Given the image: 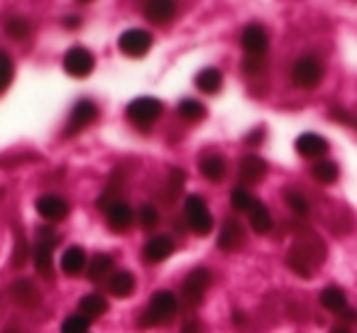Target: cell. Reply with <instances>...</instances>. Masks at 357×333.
Instances as JSON below:
<instances>
[{"instance_id":"6da1fadb","label":"cell","mask_w":357,"mask_h":333,"mask_svg":"<svg viewBox=\"0 0 357 333\" xmlns=\"http://www.w3.org/2000/svg\"><path fill=\"white\" fill-rule=\"evenodd\" d=\"M326 255H328V250H326V243L321 240V235H316L311 228H306L303 233L296 235L294 245L289 248L287 265L294 274H298V277H303V279H311L316 267L326 260Z\"/></svg>"},{"instance_id":"7a4b0ae2","label":"cell","mask_w":357,"mask_h":333,"mask_svg":"<svg viewBox=\"0 0 357 333\" xmlns=\"http://www.w3.org/2000/svg\"><path fill=\"white\" fill-rule=\"evenodd\" d=\"M178 311V299L174 297L172 292L162 289V292H154L152 299H149L147 309L139 316V326L142 328H154V326H164L169 323Z\"/></svg>"},{"instance_id":"3957f363","label":"cell","mask_w":357,"mask_h":333,"mask_svg":"<svg viewBox=\"0 0 357 333\" xmlns=\"http://www.w3.org/2000/svg\"><path fill=\"white\" fill-rule=\"evenodd\" d=\"M162 101L152 98V96H139L128 105V120L139 130H149L159 118H162Z\"/></svg>"},{"instance_id":"277c9868","label":"cell","mask_w":357,"mask_h":333,"mask_svg":"<svg viewBox=\"0 0 357 333\" xmlns=\"http://www.w3.org/2000/svg\"><path fill=\"white\" fill-rule=\"evenodd\" d=\"M184 214H186V223H189V228L194 230L196 235L204 238V235H208L211 230H213V216H211L208 204H206L204 196H199V194L186 196Z\"/></svg>"},{"instance_id":"5b68a950","label":"cell","mask_w":357,"mask_h":333,"mask_svg":"<svg viewBox=\"0 0 357 333\" xmlns=\"http://www.w3.org/2000/svg\"><path fill=\"white\" fill-rule=\"evenodd\" d=\"M211 279H213V274H211L208 267H194L186 274L184 284H181V299H184L186 306L196 309L204 302L206 292H208V287H211Z\"/></svg>"},{"instance_id":"8992f818","label":"cell","mask_w":357,"mask_h":333,"mask_svg":"<svg viewBox=\"0 0 357 333\" xmlns=\"http://www.w3.org/2000/svg\"><path fill=\"white\" fill-rule=\"evenodd\" d=\"M323 79V64L316 57H301L291 66V81L298 89H316Z\"/></svg>"},{"instance_id":"52a82bcc","label":"cell","mask_w":357,"mask_h":333,"mask_svg":"<svg viewBox=\"0 0 357 333\" xmlns=\"http://www.w3.org/2000/svg\"><path fill=\"white\" fill-rule=\"evenodd\" d=\"M96 118H98V105L89 98L79 101V103L71 108V115H69V123H66V128H64V135L66 138L79 135L81 130H86L89 125H93Z\"/></svg>"},{"instance_id":"ba28073f","label":"cell","mask_w":357,"mask_h":333,"mask_svg":"<svg viewBox=\"0 0 357 333\" xmlns=\"http://www.w3.org/2000/svg\"><path fill=\"white\" fill-rule=\"evenodd\" d=\"M118 47L123 54L128 57H144L152 47V35L147 30H139V27H132V30H125L118 40Z\"/></svg>"},{"instance_id":"9c48e42d","label":"cell","mask_w":357,"mask_h":333,"mask_svg":"<svg viewBox=\"0 0 357 333\" xmlns=\"http://www.w3.org/2000/svg\"><path fill=\"white\" fill-rule=\"evenodd\" d=\"M96 59L86 47H71L64 57V71L69 76H76V79H84L93 71Z\"/></svg>"},{"instance_id":"30bf717a","label":"cell","mask_w":357,"mask_h":333,"mask_svg":"<svg viewBox=\"0 0 357 333\" xmlns=\"http://www.w3.org/2000/svg\"><path fill=\"white\" fill-rule=\"evenodd\" d=\"M245 240H248V235H245L243 223L235 219H225L218 233V248L223 253H238V250H243Z\"/></svg>"},{"instance_id":"8fae6325","label":"cell","mask_w":357,"mask_h":333,"mask_svg":"<svg viewBox=\"0 0 357 333\" xmlns=\"http://www.w3.org/2000/svg\"><path fill=\"white\" fill-rule=\"evenodd\" d=\"M10 297L22 309H37L42 304V292L37 289V284L32 279H17V282H13Z\"/></svg>"},{"instance_id":"7c38bea8","label":"cell","mask_w":357,"mask_h":333,"mask_svg":"<svg viewBox=\"0 0 357 333\" xmlns=\"http://www.w3.org/2000/svg\"><path fill=\"white\" fill-rule=\"evenodd\" d=\"M240 182L243 186H252V184H259L267 175V162H264L259 154H245L240 159Z\"/></svg>"},{"instance_id":"4fadbf2b","label":"cell","mask_w":357,"mask_h":333,"mask_svg":"<svg viewBox=\"0 0 357 333\" xmlns=\"http://www.w3.org/2000/svg\"><path fill=\"white\" fill-rule=\"evenodd\" d=\"M243 47H245V52H248V57H264V52H267V47H269L267 30H264L262 25H257V22L248 25L243 30Z\"/></svg>"},{"instance_id":"5bb4252c","label":"cell","mask_w":357,"mask_h":333,"mask_svg":"<svg viewBox=\"0 0 357 333\" xmlns=\"http://www.w3.org/2000/svg\"><path fill=\"white\" fill-rule=\"evenodd\" d=\"M105 219H108L110 228L118 230V233H123V230H128L130 225H132L135 211H132V206H130L128 201L118 199V201H113L108 209H105Z\"/></svg>"},{"instance_id":"9a60e30c","label":"cell","mask_w":357,"mask_h":333,"mask_svg":"<svg viewBox=\"0 0 357 333\" xmlns=\"http://www.w3.org/2000/svg\"><path fill=\"white\" fill-rule=\"evenodd\" d=\"M37 214L42 216V219H47V221H64L66 216H69V204H66L61 196H56V194H45V196H40L37 199Z\"/></svg>"},{"instance_id":"2e32d148","label":"cell","mask_w":357,"mask_h":333,"mask_svg":"<svg viewBox=\"0 0 357 333\" xmlns=\"http://www.w3.org/2000/svg\"><path fill=\"white\" fill-rule=\"evenodd\" d=\"M142 13L152 25H167L176 17V6L172 0H149V3H144Z\"/></svg>"},{"instance_id":"e0dca14e","label":"cell","mask_w":357,"mask_h":333,"mask_svg":"<svg viewBox=\"0 0 357 333\" xmlns=\"http://www.w3.org/2000/svg\"><path fill=\"white\" fill-rule=\"evenodd\" d=\"M172 253H174V240L169 238V235H154V238L147 240V245H144V250H142L144 260L152 265L164 262Z\"/></svg>"},{"instance_id":"ac0fdd59","label":"cell","mask_w":357,"mask_h":333,"mask_svg":"<svg viewBox=\"0 0 357 333\" xmlns=\"http://www.w3.org/2000/svg\"><path fill=\"white\" fill-rule=\"evenodd\" d=\"M135 287H137V282H135V274L128 272V269H118V272H113L108 277V292L113 294V297H118V299L132 297Z\"/></svg>"},{"instance_id":"d6986e66","label":"cell","mask_w":357,"mask_h":333,"mask_svg":"<svg viewBox=\"0 0 357 333\" xmlns=\"http://www.w3.org/2000/svg\"><path fill=\"white\" fill-rule=\"evenodd\" d=\"M296 152L306 159L321 157V154L328 152V140L316 133H303L301 138L296 140Z\"/></svg>"},{"instance_id":"ffe728a7","label":"cell","mask_w":357,"mask_h":333,"mask_svg":"<svg viewBox=\"0 0 357 333\" xmlns=\"http://www.w3.org/2000/svg\"><path fill=\"white\" fill-rule=\"evenodd\" d=\"M199 170L206 179L218 184V182H223L225 175H228V164H225V159L220 157V154H206V157L199 159Z\"/></svg>"},{"instance_id":"44dd1931","label":"cell","mask_w":357,"mask_h":333,"mask_svg":"<svg viewBox=\"0 0 357 333\" xmlns=\"http://www.w3.org/2000/svg\"><path fill=\"white\" fill-rule=\"evenodd\" d=\"M32 260H35V267L42 277L52 279L54 274V245L47 243H35V250H32Z\"/></svg>"},{"instance_id":"7402d4cb","label":"cell","mask_w":357,"mask_h":333,"mask_svg":"<svg viewBox=\"0 0 357 333\" xmlns=\"http://www.w3.org/2000/svg\"><path fill=\"white\" fill-rule=\"evenodd\" d=\"M248 216H250V225H252V230H255V233H259V235H267L269 230H272L274 219H272V214H269V209L262 204V201H257V199H255V204L250 206Z\"/></svg>"},{"instance_id":"603a6c76","label":"cell","mask_w":357,"mask_h":333,"mask_svg":"<svg viewBox=\"0 0 357 333\" xmlns=\"http://www.w3.org/2000/svg\"><path fill=\"white\" fill-rule=\"evenodd\" d=\"M84 269H86L84 248H79V245H71V248L61 255V272H64L66 277H76V274H81Z\"/></svg>"},{"instance_id":"cb8c5ba5","label":"cell","mask_w":357,"mask_h":333,"mask_svg":"<svg viewBox=\"0 0 357 333\" xmlns=\"http://www.w3.org/2000/svg\"><path fill=\"white\" fill-rule=\"evenodd\" d=\"M86 274H89L91 282H103L105 277L113 274V258L105 253H98L91 258V262L86 265Z\"/></svg>"},{"instance_id":"d4e9b609","label":"cell","mask_w":357,"mask_h":333,"mask_svg":"<svg viewBox=\"0 0 357 333\" xmlns=\"http://www.w3.org/2000/svg\"><path fill=\"white\" fill-rule=\"evenodd\" d=\"M321 304L331 313H345L347 311V297H345V292H342L340 287H335V284H331V287L323 289V292H321Z\"/></svg>"},{"instance_id":"484cf974","label":"cell","mask_w":357,"mask_h":333,"mask_svg":"<svg viewBox=\"0 0 357 333\" xmlns=\"http://www.w3.org/2000/svg\"><path fill=\"white\" fill-rule=\"evenodd\" d=\"M105 311H108V302H105V297H100V294H86L79 302V313L89 318V321L91 318L103 316Z\"/></svg>"},{"instance_id":"4316f807","label":"cell","mask_w":357,"mask_h":333,"mask_svg":"<svg viewBox=\"0 0 357 333\" xmlns=\"http://www.w3.org/2000/svg\"><path fill=\"white\" fill-rule=\"evenodd\" d=\"M184 184H186V172L178 170V167H172L167 175V189H164L162 196L169 204H174V201L181 196V191H184Z\"/></svg>"},{"instance_id":"83f0119b","label":"cell","mask_w":357,"mask_h":333,"mask_svg":"<svg viewBox=\"0 0 357 333\" xmlns=\"http://www.w3.org/2000/svg\"><path fill=\"white\" fill-rule=\"evenodd\" d=\"M196 86L206 94H218V89L223 86V74H220L215 66H208V69H201L196 74Z\"/></svg>"},{"instance_id":"f1b7e54d","label":"cell","mask_w":357,"mask_h":333,"mask_svg":"<svg viewBox=\"0 0 357 333\" xmlns=\"http://www.w3.org/2000/svg\"><path fill=\"white\" fill-rule=\"evenodd\" d=\"M178 118L186 120V123H201V120L206 118V105L199 103V101L194 98H186L178 103Z\"/></svg>"},{"instance_id":"f546056e","label":"cell","mask_w":357,"mask_h":333,"mask_svg":"<svg viewBox=\"0 0 357 333\" xmlns=\"http://www.w3.org/2000/svg\"><path fill=\"white\" fill-rule=\"evenodd\" d=\"M311 172H313V179L321 182V184H335L337 175H340L337 164L331 162V159H321V162H316Z\"/></svg>"},{"instance_id":"4dcf8cb0","label":"cell","mask_w":357,"mask_h":333,"mask_svg":"<svg viewBox=\"0 0 357 333\" xmlns=\"http://www.w3.org/2000/svg\"><path fill=\"white\" fill-rule=\"evenodd\" d=\"M30 32H32V25H30V20H25V17L13 15L6 20V35L10 37V40H27Z\"/></svg>"},{"instance_id":"1f68e13d","label":"cell","mask_w":357,"mask_h":333,"mask_svg":"<svg viewBox=\"0 0 357 333\" xmlns=\"http://www.w3.org/2000/svg\"><path fill=\"white\" fill-rule=\"evenodd\" d=\"M230 204H233V209H235V211H245V214H248L250 206L255 204V199H252V194H250L248 186L238 184V186L233 189V194H230Z\"/></svg>"},{"instance_id":"d6a6232c","label":"cell","mask_w":357,"mask_h":333,"mask_svg":"<svg viewBox=\"0 0 357 333\" xmlns=\"http://www.w3.org/2000/svg\"><path fill=\"white\" fill-rule=\"evenodd\" d=\"M91 321L81 313H74V316H66L64 323H61V333H89Z\"/></svg>"},{"instance_id":"836d02e7","label":"cell","mask_w":357,"mask_h":333,"mask_svg":"<svg viewBox=\"0 0 357 333\" xmlns=\"http://www.w3.org/2000/svg\"><path fill=\"white\" fill-rule=\"evenodd\" d=\"M137 221H139V225H142L144 230L157 228V223H159V211L154 209L152 204H142V206H139Z\"/></svg>"},{"instance_id":"e575fe53","label":"cell","mask_w":357,"mask_h":333,"mask_svg":"<svg viewBox=\"0 0 357 333\" xmlns=\"http://www.w3.org/2000/svg\"><path fill=\"white\" fill-rule=\"evenodd\" d=\"M13 71H15V66H13V59L6 54V52L0 50V94H3L8 86H10Z\"/></svg>"},{"instance_id":"d590c367","label":"cell","mask_w":357,"mask_h":333,"mask_svg":"<svg viewBox=\"0 0 357 333\" xmlns=\"http://www.w3.org/2000/svg\"><path fill=\"white\" fill-rule=\"evenodd\" d=\"M27 260V240L20 230H15V250H13V267H22Z\"/></svg>"},{"instance_id":"8d00e7d4","label":"cell","mask_w":357,"mask_h":333,"mask_svg":"<svg viewBox=\"0 0 357 333\" xmlns=\"http://www.w3.org/2000/svg\"><path fill=\"white\" fill-rule=\"evenodd\" d=\"M287 204H289V209H291L296 216H308V201L303 199L298 191H294V189L287 191Z\"/></svg>"},{"instance_id":"74e56055","label":"cell","mask_w":357,"mask_h":333,"mask_svg":"<svg viewBox=\"0 0 357 333\" xmlns=\"http://www.w3.org/2000/svg\"><path fill=\"white\" fill-rule=\"evenodd\" d=\"M37 243H47V245H54L59 243V235H56L54 228H50V225H40L37 228Z\"/></svg>"},{"instance_id":"f35d334b","label":"cell","mask_w":357,"mask_h":333,"mask_svg":"<svg viewBox=\"0 0 357 333\" xmlns=\"http://www.w3.org/2000/svg\"><path fill=\"white\" fill-rule=\"evenodd\" d=\"M243 69L248 71V74H257V71H262L264 69V57H245Z\"/></svg>"},{"instance_id":"ab89813d","label":"cell","mask_w":357,"mask_h":333,"mask_svg":"<svg viewBox=\"0 0 357 333\" xmlns=\"http://www.w3.org/2000/svg\"><path fill=\"white\" fill-rule=\"evenodd\" d=\"M331 118L335 120V123H345V125H352V128H357V118L355 115H350V113H345V110H333L331 113Z\"/></svg>"},{"instance_id":"60d3db41","label":"cell","mask_w":357,"mask_h":333,"mask_svg":"<svg viewBox=\"0 0 357 333\" xmlns=\"http://www.w3.org/2000/svg\"><path fill=\"white\" fill-rule=\"evenodd\" d=\"M181 333H201L199 321H194V318H191V321H186L184 328H181Z\"/></svg>"},{"instance_id":"b9f144b4","label":"cell","mask_w":357,"mask_h":333,"mask_svg":"<svg viewBox=\"0 0 357 333\" xmlns=\"http://www.w3.org/2000/svg\"><path fill=\"white\" fill-rule=\"evenodd\" d=\"M259 140H264V130H255V133L248 138V142H250V145H255V142H259Z\"/></svg>"},{"instance_id":"7bdbcfd3","label":"cell","mask_w":357,"mask_h":333,"mask_svg":"<svg viewBox=\"0 0 357 333\" xmlns=\"http://www.w3.org/2000/svg\"><path fill=\"white\" fill-rule=\"evenodd\" d=\"M331 333H352V331L345 326V323H337V326H333V328H331Z\"/></svg>"},{"instance_id":"ee69618b","label":"cell","mask_w":357,"mask_h":333,"mask_svg":"<svg viewBox=\"0 0 357 333\" xmlns=\"http://www.w3.org/2000/svg\"><path fill=\"white\" fill-rule=\"evenodd\" d=\"M64 25L76 27V25H79V17H66V20H64Z\"/></svg>"},{"instance_id":"f6af8a7d","label":"cell","mask_w":357,"mask_h":333,"mask_svg":"<svg viewBox=\"0 0 357 333\" xmlns=\"http://www.w3.org/2000/svg\"><path fill=\"white\" fill-rule=\"evenodd\" d=\"M3 333H20V331H17L15 326H10V328H6V331H3Z\"/></svg>"}]
</instances>
